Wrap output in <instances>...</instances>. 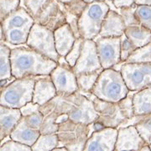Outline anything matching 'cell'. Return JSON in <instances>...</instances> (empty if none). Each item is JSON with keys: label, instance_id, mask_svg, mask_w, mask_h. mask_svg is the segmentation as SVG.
<instances>
[{"label": "cell", "instance_id": "cell-1", "mask_svg": "<svg viewBox=\"0 0 151 151\" xmlns=\"http://www.w3.org/2000/svg\"><path fill=\"white\" fill-rule=\"evenodd\" d=\"M40 111L44 115L50 113L66 114L70 120L87 125L98 119L92 100L80 92L70 95H56L48 103L40 106Z\"/></svg>", "mask_w": 151, "mask_h": 151}, {"label": "cell", "instance_id": "cell-2", "mask_svg": "<svg viewBox=\"0 0 151 151\" xmlns=\"http://www.w3.org/2000/svg\"><path fill=\"white\" fill-rule=\"evenodd\" d=\"M12 75L15 78L50 76L58 63L29 47L11 50Z\"/></svg>", "mask_w": 151, "mask_h": 151}, {"label": "cell", "instance_id": "cell-3", "mask_svg": "<svg viewBox=\"0 0 151 151\" xmlns=\"http://www.w3.org/2000/svg\"><path fill=\"white\" fill-rule=\"evenodd\" d=\"M91 92L102 100L118 103L128 95L129 89L121 71L108 68L101 72Z\"/></svg>", "mask_w": 151, "mask_h": 151}, {"label": "cell", "instance_id": "cell-4", "mask_svg": "<svg viewBox=\"0 0 151 151\" xmlns=\"http://www.w3.org/2000/svg\"><path fill=\"white\" fill-rule=\"evenodd\" d=\"M35 76L16 78L1 88L0 104L9 108H20L33 100L36 79Z\"/></svg>", "mask_w": 151, "mask_h": 151}, {"label": "cell", "instance_id": "cell-5", "mask_svg": "<svg viewBox=\"0 0 151 151\" xmlns=\"http://www.w3.org/2000/svg\"><path fill=\"white\" fill-rule=\"evenodd\" d=\"M109 10L110 7L105 1H95L87 4L78 20L81 37L95 40L99 35L103 20Z\"/></svg>", "mask_w": 151, "mask_h": 151}, {"label": "cell", "instance_id": "cell-6", "mask_svg": "<svg viewBox=\"0 0 151 151\" xmlns=\"http://www.w3.org/2000/svg\"><path fill=\"white\" fill-rule=\"evenodd\" d=\"M89 133V125L68 119L59 124L58 146H65L69 151H84Z\"/></svg>", "mask_w": 151, "mask_h": 151}, {"label": "cell", "instance_id": "cell-7", "mask_svg": "<svg viewBox=\"0 0 151 151\" xmlns=\"http://www.w3.org/2000/svg\"><path fill=\"white\" fill-rule=\"evenodd\" d=\"M26 45L28 47L58 62L60 55L55 49L53 30L35 23L30 29Z\"/></svg>", "mask_w": 151, "mask_h": 151}, {"label": "cell", "instance_id": "cell-8", "mask_svg": "<svg viewBox=\"0 0 151 151\" xmlns=\"http://www.w3.org/2000/svg\"><path fill=\"white\" fill-rule=\"evenodd\" d=\"M81 93L92 100L98 114L97 122L101 123L104 127L118 129L120 124H123L127 119L119 107V103H112L102 100L92 92Z\"/></svg>", "mask_w": 151, "mask_h": 151}, {"label": "cell", "instance_id": "cell-9", "mask_svg": "<svg viewBox=\"0 0 151 151\" xmlns=\"http://www.w3.org/2000/svg\"><path fill=\"white\" fill-rule=\"evenodd\" d=\"M121 74L129 91H140L151 86V63H124Z\"/></svg>", "mask_w": 151, "mask_h": 151}, {"label": "cell", "instance_id": "cell-10", "mask_svg": "<svg viewBox=\"0 0 151 151\" xmlns=\"http://www.w3.org/2000/svg\"><path fill=\"white\" fill-rule=\"evenodd\" d=\"M102 68L95 40L85 39L82 44L81 55L76 65L72 67L76 75L92 73Z\"/></svg>", "mask_w": 151, "mask_h": 151}, {"label": "cell", "instance_id": "cell-11", "mask_svg": "<svg viewBox=\"0 0 151 151\" xmlns=\"http://www.w3.org/2000/svg\"><path fill=\"white\" fill-rule=\"evenodd\" d=\"M34 19L35 23L53 31L66 23L65 12L57 0H48L34 17Z\"/></svg>", "mask_w": 151, "mask_h": 151}, {"label": "cell", "instance_id": "cell-12", "mask_svg": "<svg viewBox=\"0 0 151 151\" xmlns=\"http://www.w3.org/2000/svg\"><path fill=\"white\" fill-rule=\"evenodd\" d=\"M97 53L103 69L113 68L121 62V37H97Z\"/></svg>", "mask_w": 151, "mask_h": 151}, {"label": "cell", "instance_id": "cell-13", "mask_svg": "<svg viewBox=\"0 0 151 151\" xmlns=\"http://www.w3.org/2000/svg\"><path fill=\"white\" fill-rule=\"evenodd\" d=\"M57 95H70L79 92L76 75L70 65H57L50 73Z\"/></svg>", "mask_w": 151, "mask_h": 151}, {"label": "cell", "instance_id": "cell-14", "mask_svg": "<svg viewBox=\"0 0 151 151\" xmlns=\"http://www.w3.org/2000/svg\"><path fill=\"white\" fill-rule=\"evenodd\" d=\"M118 133V129L108 127L94 131L86 141L84 151L115 150Z\"/></svg>", "mask_w": 151, "mask_h": 151}, {"label": "cell", "instance_id": "cell-15", "mask_svg": "<svg viewBox=\"0 0 151 151\" xmlns=\"http://www.w3.org/2000/svg\"><path fill=\"white\" fill-rule=\"evenodd\" d=\"M115 150H140L146 144L135 125L119 128Z\"/></svg>", "mask_w": 151, "mask_h": 151}, {"label": "cell", "instance_id": "cell-16", "mask_svg": "<svg viewBox=\"0 0 151 151\" xmlns=\"http://www.w3.org/2000/svg\"><path fill=\"white\" fill-rule=\"evenodd\" d=\"M35 23L34 18L27 9L24 7H19L1 21V27L4 30L14 29L30 31Z\"/></svg>", "mask_w": 151, "mask_h": 151}, {"label": "cell", "instance_id": "cell-17", "mask_svg": "<svg viewBox=\"0 0 151 151\" xmlns=\"http://www.w3.org/2000/svg\"><path fill=\"white\" fill-rule=\"evenodd\" d=\"M125 24L122 15L116 11H108L97 37H121L125 31Z\"/></svg>", "mask_w": 151, "mask_h": 151}, {"label": "cell", "instance_id": "cell-18", "mask_svg": "<svg viewBox=\"0 0 151 151\" xmlns=\"http://www.w3.org/2000/svg\"><path fill=\"white\" fill-rule=\"evenodd\" d=\"M22 113L19 108L0 107V139L4 140L9 136L22 119Z\"/></svg>", "mask_w": 151, "mask_h": 151}, {"label": "cell", "instance_id": "cell-19", "mask_svg": "<svg viewBox=\"0 0 151 151\" xmlns=\"http://www.w3.org/2000/svg\"><path fill=\"white\" fill-rule=\"evenodd\" d=\"M57 95L53 81L50 76L37 79L33 93V102L42 106Z\"/></svg>", "mask_w": 151, "mask_h": 151}, {"label": "cell", "instance_id": "cell-20", "mask_svg": "<svg viewBox=\"0 0 151 151\" xmlns=\"http://www.w3.org/2000/svg\"><path fill=\"white\" fill-rule=\"evenodd\" d=\"M54 35L57 53L60 56H65L72 48L76 40L74 33L71 30L70 25L65 23L55 30Z\"/></svg>", "mask_w": 151, "mask_h": 151}, {"label": "cell", "instance_id": "cell-21", "mask_svg": "<svg viewBox=\"0 0 151 151\" xmlns=\"http://www.w3.org/2000/svg\"><path fill=\"white\" fill-rule=\"evenodd\" d=\"M40 135V130L32 129L28 125L25 117H22L16 127L12 131L9 138L13 140L18 141L24 145L31 146L36 142Z\"/></svg>", "mask_w": 151, "mask_h": 151}, {"label": "cell", "instance_id": "cell-22", "mask_svg": "<svg viewBox=\"0 0 151 151\" xmlns=\"http://www.w3.org/2000/svg\"><path fill=\"white\" fill-rule=\"evenodd\" d=\"M124 35L132 42L135 48H139L151 41V30L141 24L125 29Z\"/></svg>", "mask_w": 151, "mask_h": 151}, {"label": "cell", "instance_id": "cell-23", "mask_svg": "<svg viewBox=\"0 0 151 151\" xmlns=\"http://www.w3.org/2000/svg\"><path fill=\"white\" fill-rule=\"evenodd\" d=\"M134 115H145L151 113V86L134 93L133 97Z\"/></svg>", "mask_w": 151, "mask_h": 151}, {"label": "cell", "instance_id": "cell-24", "mask_svg": "<svg viewBox=\"0 0 151 151\" xmlns=\"http://www.w3.org/2000/svg\"><path fill=\"white\" fill-rule=\"evenodd\" d=\"M12 76L11 49L2 42L0 47V78L5 80Z\"/></svg>", "mask_w": 151, "mask_h": 151}, {"label": "cell", "instance_id": "cell-25", "mask_svg": "<svg viewBox=\"0 0 151 151\" xmlns=\"http://www.w3.org/2000/svg\"><path fill=\"white\" fill-rule=\"evenodd\" d=\"M59 145V139L57 134H40L36 142L31 146L34 151L54 150L55 147Z\"/></svg>", "mask_w": 151, "mask_h": 151}, {"label": "cell", "instance_id": "cell-26", "mask_svg": "<svg viewBox=\"0 0 151 151\" xmlns=\"http://www.w3.org/2000/svg\"><path fill=\"white\" fill-rule=\"evenodd\" d=\"M104 70L103 68L97 70L92 73H83L76 76L77 84L79 86L80 92H91L92 88L94 87L95 83L97 82V79L101 72Z\"/></svg>", "mask_w": 151, "mask_h": 151}, {"label": "cell", "instance_id": "cell-27", "mask_svg": "<svg viewBox=\"0 0 151 151\" xmlns=\"http://www.w3.org/2000/svg\"><path fill=\"white\" fill-rule=\"evenodd\" d=\"M126 63H151V41L145 45L135 49Z\"/></svg>", "mask_w": 151, "mask_h": 151}, {"label": "cell", "instance_id": "cell-28", "mask_svg": "<svg viewBox=\"0 0 151 151\" xmlns=\"http://www.w3.org/2000/svg\"><path fill=\"white\" fill-rule=\"evenodd\" d=\"M44 116L43 123L40 129V134H56L59 129V124L56 123V119L59 115L55 113H50Z\"/></svg>", "mask_w": 151, "mask_h": 151}, {"label": "cell", "instance_id": "cell-29", "mask_svg": "<svg viewBox=\"0 0 151 151\" xmlns=\"http://www.w3.org/2000/svg\"><path fill=\"white\" fill-rule=\"evenodd\" d=\"M136 129L146 143H150L151 138V113L141 115L139 120L135 124Z\"/></svg>", "mask_w": 151, "mask_h": 151}, {"label": "cell", "instance_id": "cell-30", "mask_svg": "<svg viewBox=\"0 0 151 151\" xmlns=\"http://www.w3.org/2000/svg\"><path fill=\"white\" fill-rule=\"evenodd\" d=\"M135 15L139 24L151 30V5H137Z\"/></svg>", "mask_w": 151, "mask_h": 151}, {"label": "cell", "instance_id": "cell-31", "mask_svg": "<svg viewBox=\"0 0 151 151\" xmlns=\"http://www.w3.org/2000/svg\"><path fill=\"white\" fill-rule=\"evenodd\" d=\"M136 8H137V4H134L133 5L129 6V7H123L119 9L120 14L122 15L126 28L139 24V23L137 19V17L135 15Z\"/></svg>", "mask_w": 151, "mask_h": 151}, {"label": "cell", "instance_id": "cell-32", "mask_svg": "<svg viewBox=\"0 0 151 151\" xmlns=\"http://www.w3.org/2000/svg\"><path fill=\"white\" fill-rule=\"evenodd\" d=\"M135 92H136L135 91H129L126 97L118 102L119 107L122 109L124 116L127 119H131L135 116L134 112V103H133V97Z\"/></svg>", "mask_w": 151, "mask_h": 151}, {"label": "cell", "instance_id": "cell-33", "mask_svg": "<svg viewBox=\"0 0 151 151\" xmlns=\"http://www.w3.org/2000/svg\"><path fill=\"white\" fill-rule=\"evenodd\" d=\"M20 0H0V21L20 7Z\"/></svg>", "mask_w": 151, "mask_h": 151}, {"label": "cell", "instance_id": "cell-34", "mask_svg": "<svg viewBox=\"0 0 151 151\" xmlns=\"http://www.w3.org/2000/svg\"><path fill=\"white\" fill-rule=\"evenodd\" d=\"M84 40L85 39L81 37V36L79 38H76L72 48L70 49V50L68 52V54L65 56V59L68 61V63L70 64L71 67H73L76 65L77 60H78L80 55H81V47H82V44H83Z\"/></svg>", "mask_w": 151, "mask_h": 151}, {"label": "cell", "instance_id": "cell-35", "mask_svg": "<svg viewBox=\"0 0 151 151\" xmlns=\"http://www.w3.org/2000/svg\"><path fill=\"white\" fill-rule=\"evenodd\" d=\"M86 5L87 4L84 0H72L71 2H69L67 4H61L63 10L72 14L78 18L81 16Z\"/></svg>", "mask_w": 151, "mask_h": 151}, {"label": "cell", "instance_id": "cell-36", "mask_svg": "<svg viewBox=\"0 0 151 151\" xmlns=\"http://www.w3.org/2000/svg\"><path fill=\"white\" fill-rule=\"evenodd\" d=\"M135 46L132 44L125 35L121 36V44H120V58L121 61L125 62L131 54L135 50Z\"/></svg>", "mask_w": 151, "mask_h": 151}, {"label": "cell", "instance_id": "cell-37", "mask_svg": "<svg viewBox=\"0 0 151 151\" xmlns=\"http://www.w3.org/2000/svg\"><path fill=\"white\" fill-rule=\"evenodd\" d=\"M1 151H31L32 148L30 146L24 145L18 141L10 140L7 141L4 144H3L0 147Z\"/></svg>", "mask_w": 151, "mask_h": 151}, {"label": "cell", "instance_id": "cell-38", "mask_svg": "<svg viewBox=\"0 0 151 151\" xmlns=\"http://www.w3.org/2000/svg\"><path fill=\"white\" fill-rule=\"evenodd\" d=\"M44 117L45 116L43 113L40 111H38L36 113L25 117V119H26V122L29 127H31L32 129H35L40 130L41 125H42V123H43Z\"/></svg>", "mask_w": 151, "mask_h": 151}, {"label": "cell", "instance_id": "cell-39", "mask_svg": "<svg viewBox=\"0 0 151 151\" xmlns=\"http://www.w3.org/2000/svg\"><path fill=\"white\" fill-rule=\"evenodd\" d=\"M65 14V19H66V23L70 25L71 30L73 31L75 35L76 38L81 37V34L79 31V25H78V20L79 18L76 17L72 14H70L66 11H64Z\"/></svg>", "mask_w": 151, "mask_h": 151}, {"label": "cell", "instance_id": "cell-40", "mask_svg": "<svg viewBox=\"0 0 151 151\" xmlns=\"http://www.w3.org/2000/svg\"><path fill=\"white\" fill-rule=\"evenodd\" d=\"M40 106L39 104L31 101V102H29L28 103H26L24 106H23L19 109L21 111L22 116L23 117H27L29 115H31L33 113L40 111Z\"/></svg>", "mask_w": 151, "mask_h": 151}, {"label": "cell", "instance_id": "cell-41", "mask_svg": "<svg viewBox=\"0 0 151 151\" xmlns=\"http://www.w3.org/2000/svg\"><path fill=\"white\" fill-rule=\"evenodd\" d=\"M113 5L117 9H121L123 7H129L135 4V0H112Z\"/></svg>", "mask_w": 151, "mask_h": 151}, {"label": "cell", "instance_id": "cell-42", "mask_svg": "<svg viewBox=\"0 0 151 151\" xmlns=\"http://www.w3.org/2000/svg\"><path fill=\"white\" fill-rule=\"evenodd\" d=\"M135 4L137 5H140V4L151 5V0H135Z\"/></svg>", "mask_w": 151, "mask_h": 151}, {"label": "cell", "instance_id": "cell-43", "mask_svg": "<svg viewBox=\"0 0 151 151\" xmlns=\"http://www.w3.org/2000/svg\"><path fill=\"white\" fill-rule=\"evenodd\" d=\"M84 1L86 4H90V3L95 2V1H105V2H107V1H112V0H84Z\"/></svg>", "mask_w": 151, "mask_h": 151}, {"label": "cell", "instance_id": "cell-44", "mask_svg": "<svg viewBox=\"0 0 151 151\" xmlns=\"http://www.w3.org/2000/svg\"><path fill=\"white\" fill-rule=\"evenodd\" d=\"M59 3H61V4H67L69 2H71L72 0H57Z\"/></svg>", "mask_w": 151, "mask_h": 151}, {"label": "cell", "instance_id": "cell-45", "mask_svg": "<svg viewBox=\"0 0 151 151\" xmlns=\"http://www.w3.org/2000/svg\"><path fill=\"white\" fill-rule=\"evenodd\" d=\"M149 144H151V138H150V143Z\"/></svg>", "mask_w": 151, "mask_h": 151}, {"label": "cell", "instance_id": "cell-46", "mask_svg": "<svg viewBox=\"0 0 151 151\" xmlns=\"http://www.w3.org/2000/svg\"><path fill=\"white\" fill-rule=\"evenodd\" d=\"M150 149H151V144H150Z\"/></svg>", "mask_w": 151, "mask_h": 151}, {"label": "cell", "instance_id": "cell-47", "mask_svg": "<svg viewBox=\"0 0 151 151\" xmlns=\"http://www.w3.org/2000/svg\"><path fill=\"white\" fill-rule=\"evenodd\" d=\"M22 1H23V0H22Z\"/></svg>", "mask_w": 151, "mask_h": 151}]
</instances>
